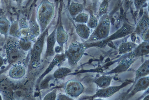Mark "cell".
I'll list each match as a JSON object with an SVG mask.
<instances>
[{"instance_id": "6da1fadb", "label": "cell", "mask_w": 149, "mask_h": 100, "mask_svg": "<svg viewBox=\"0 0 149 100\" xmlns=\"http://www.w3.org/2000/svg\"><path fill=\"white\" fill-rule=\"evenodd\" d=\"M55 13L54 3L49 0H42L36 12V19L40 29L41 33L46 30L53 19Z\"/></svg>"}, {"instance_id": "7a4b0ae2", "label": "cell", "mask_w": 149, "mask_h": 100, "mask_svg": "<svg viewBox=\"0 0 149 100\" xmlns=\"http://www.w3.org/2000/svg\"><path fill=\"white\" fill-rule=\"evenodd\" d=\"M110 20L106 14L100 17L97 26L91 33L87 42H94L104 40L109 37L110 29Z\"/></svg>"}, {"instance_id": "3957f363", "label": "cell", "mask_w": 149, "mask_h": 100, "mask_svg": "<svg viewBox=\"0 0 149 100\" xmlns=\"http://www.w3.org/2000/svg\"><path fill=\"white\" fill-rule=\"evenodd\" d=\"M87 49L85 44L79 42L71 43L65 54L70 66L76 65Z\"/></svg>"}, {"instance_id": "277c9868", "label": "cell", "mask_w": 149, "mask_h": 100, "mask_svg": "<svg viewBox=\"0 0 149 100\" xmlns=\"http://www.w3.org/2000/svg\"><path fill=\"white\" fill-rule=\"evenodd\" d=\"M47 31L48 29H47L44 32L41 33L33 45L31 55V62L33 65H37L40 63Z\"/></svg>"}, {"instance_id": "5b68a950", "label": "cell", "mask_w": 149, "mask_h": 100, "mask_svg": "<svg viewBox=\"0 0 149 100\" xmlns=\"http://www.w3.org/2000/svg\"><path fill=\"white\" fill-rule=\"evenodd\" d=\"M6 57L9 63H17L22 59L23 54L15 42L8 44L6 49Z\"/></svg>"}, {"instance_id": "8992f818", "label": "cell", "mask_w": 149, "mask_h": 100, "mask_svg": "<svg viewBox=\"0 0 149 100\" xmlns=\"http://www.w3.org/2000/svg\"><path fill=\"white\" fill-rule=\"evenodd\" d=\"M84 87L81 83L74 80L68 81L65 85V91L70 97L76 98L82 94Z\"/></svg>"}, {"instance_id": "52a82bcc", "label": "cell", "mask_w": 149, "mask_h": 100, "mask_svg": "<svg viewBox=\"0 0 149 100\" xmlns=\"http://www.w3.org/2000/svg\"><path fill=\"white\" fill-rule=\"evenodd\" d=\"M130 83L129 81H127L123 83L119 86H109L104 88L98 89L97 90L95 94L93 96V98H109Z\"/></svg>"}, {"instance_id": "ba28073f", "label": "cell", "mask_w": 149, "mask_h": 100, "mask_svg": "<svg viewBox=\"0 0 149 100\" xmlns=\"http://www.w3.org/2000/svg\"><path fill=\"white\" fill-rule=\"evenodd\" d=\"M123 58H137L149 54V41H143L134 49L132 51L127 54Z\"/></svg>"}, {"instance_id": "9c48e42d", "label": "cell", "mask_w": 149, "mask_h": 100, "mask_svg": "<svg viewBox=\"0 0 149 100\" xmlns=\"http://www.w3.org/2000/svg\"><path fill=\"white\" fill-rule=\"evenodd\" d=\"M131 91L127 94V98H130L139 92L145 91L149 87V75L138 79L133 85Z\"/></svg>"}, {"instance_id": "30bf717a", "label": "cell", "mask_w": 149, "mask_h": 100, "mask_svg": "<svg viewBox=\"0 0 149 100\" xmlns=\"http://www.w3.org/2000/svg\"><path fill=\"white\" fill-rule=\"evenodd\" d=\"M149 27V15L147 11L143 12L141 18L138 21L134 33L141 36L144 31Z\"/></svg>"}, {"instance_id": "8fae6325", "label": "cell", "mask_w": 149, "mask_h": 100, "mask_svg": "<svg viewBox=\"0 0 149 100\" xmlns=\"http://www.w3.org/2000/svg\"><path fill=\"white\" fill-rule=\"evenodd\" d=\"M137 58H123L118 62L117 66L113 70L108 73V74L118 73L126 71L130 68Z\"/></svg>"}, {"instance_id": "7c38bea8", "label": "cell", "mask_w": 149, "mask_h": 100, "mask_svg": "<svg viewBox=\"0 0 149 100\" xmlns=\"http://www.w3.org/2000/svg\"><path fill=\"white\" fill-rule=\"evenodd\" d=\"M56 29L57 28H56L47 38V48L45 55L46 57L53 56L54 54V47L57 41L56 38Z\"/></svg>"}, {"instance_id": "4fadbf2b", "label": "cell", "mask_w": 149, "mask_h": 100, "mask_svg": "<svg viewBox=\"0 0 149 100\" xmlns=\"http://www.w3.org/2000/svg\"><path fill=\"white\" fill-rule=\"evenodd\" d=\"M29 30L30 31V37L31 40L34 41L38 38L41 33L40 29L34 14L32 15L29 21Z\"/></svg>"}, {"instance_id": "5bb4252c", "label": "cell", "mask_w": 149, "mask_h": 100, "mask_svg": "<svg viewBox=\"0 0 149 100\" xmlns=\"http://www.w3.org/2000/svg\"><path fill=\"white\" fill-rule=\"evenodd\" d=\"M0 90L4 98L6 99H11L13 96V89L11 84L8 81L5 79L1 80Z\"/></svg>"}, {"instance_id": "9a60e30c", "label": "cell", "mask_w": 149, "mask_h": 100, "mask_svg": "<svg viewBox=\"0 0 149 100\" xmlns=\"http://www.w3.org/2000/svg\"><path fill=\"white\" fill-rule=\"evenodd\" d=\"M26 73V70L24 67L16 63L9 70V76L12 78L18 79L23 77Z\"/></svg>"}, {"instance_id": "2e32d148", "label": "cell", "mask_w": 149, "mask_h": 100, "mask_svg": "<svg viewBox=\"0 0 149 100\" xmlns=\"http://www.w3.org/2000/svg\"><path fill=\"white\" fill-rule=\"evenodd\" d=\"M56 41L58 45L63 48V45L68 40V35L67 32L64 29L62 24H59L57 28L56 32Z\"/></svg>"}, {"instance_id": "e0dca14e", "label": "cell", "mask_w": 149, "mask_h": 100, "mask_svg": "<svg viewBox=\"0 0 149 100\" xmlns=\"http://www.w3.org/2000/svg\"><path fill=\"white\" fill-rule=\"evenodd\" d=\"M76 31L81 38L88 40L91 35L90 28L87 25L84 24H78L76 25Z\"/></svg>"}, {"instance_id": "ac0fdd59", "label": "cell", "mask_w": 149, "mask_h": 100, "mask_svg": "<svg viewBox=\"0 0 149 100\" xmlns=\"http://www.w3.org/2000/svg\"><path fill=\"white\" fill-rule=\"evenodd\" d=\"M149 75V59L145 61L136 71L135 79L133 85L139 78Z\"/></svg>"}, {"instance_id": "d6986e66", "label": "cell", "mask_w": 149, "mask_h": 100, "mask_svg": "<svg viewBox=\"0 0 149 100\" xmlns=\"http://www.w3.org/2000/svg\"><path fill=\"white\" fill-rule=\"evenodd\" d=\"M65 57H66V56H65V54L63 53H59V54H57L56 55L45 72L40 77V79L43 78L45 76L48 74L50 71L53 70L54 67L58 65V63H59L64 59Z\"/></svg>"}, {"instance_id": "ffe728a7", "label": "cell", "mask_w": 149, "mask_h": 100, "mask_svg": "<svg viewBox=\"0 0 149 100\" xmlns=\"http://www.w3.org/2000/svg\"><path fill=\"white\" fill-rule=\"evenodd\" d=\"M138 44L135 42H122L120 45L118 50L120 54H127L131 52L135 49Z\"/></svg>"}, {"instance_id": "44dd1931", "label": "cell", "mask_w": 149, "mask_h": 100, "mask_svg": "<svg viewBox=\"0 0 149 100\" xmlns=\"http://www.w3.org/2000/svg\"><path fill=\"white\" fill-rule=\"evenodd\" d=\"M113 78L111 76L102 75L95 79L94 82L100 88H104L110 86Z\"/></svg>"}, {"instance_id": "7402d4cb", "label": "cell", "mask_w": 149, "mask_h": 100, "mask_svg": "<svg viewBox=\"0 0 149 100\" xmlns=\"http://www.w3.org/2000/svg\"><path fill=\"white\" fill-rule=\"evenodd\" d=\"M84 9V6L82 4L77 2H72L69 6V13L72 17L74 18L80 13L82 12Z\"/></svg>"}, {"instance_id": "603a6c76", "label": "cell", "mask_w": 149, "mask_h": 100, "mask_svg": "<svg viewBox=\"0 0 149 100\" xmlns=\"http://www.w3.org/2000/svg\"><path fill=\"white\" fill-rule=\"evenodd\" d=\"M10 21L7 18L4 16L1 17L0 19V33L5 37L7 36L9 33L10 27Z\"/></svg>"}, {"instance_id": "cb8c5ba5", "label": "cell", "mask_w": 149, "mask_h": 100, "mask_svg": "<svg viewBox=\"0 0 149 100\" xmlns=\"http://www.w3.org/2000/svg\"><path fill=\"white\" fill-rule=\"evenodd\" d=\"M32 41L29 37L22 36L20 38L18 45L22 50L27 51L30 50L32 46Z\"/></svg>"}, {"instance_id": "d4e9b609", "label": "cell", "mask_w": 149, "mask_h": 100, "mask_svg": "<svg viewBox=\"0 0 149 100\" xmlns=\"http://www.w3.org/2000/svg\"><path fill=\"white\" fill-rule=\"evenodd\" d=\"M9 34L12 37L15 38H20L22 37L18 21H15L12 24L9 29Z\"/></svg>"}, {"instance_id": "484cf974", "label": "cell", "mask_w": 149, "mask_h": 100, "mask_svg": "<svg viewBox=\"0 0 149 100\" xmlns=\"http://www.w3.org/2000/svg\"><path fill=\"white\" fill-rule=\"evenodd\" d=\"M71 69L69 68L61 67L54 72V76L55 78H61L71 72Z\"/></svg>"}, {"instance_id": "4316f807", "label": "cell", "mask_w": 149, "mask_h": 100, "mask_svg": "<svg viewBox=\"0 0 149 100\" xmlns=\"http://www.w3.org/2000/svg\"><path fill=\"white\" fill-rule=\"evenodd\" d=\"M89 18V16L88 14L82 12L74 17V20L75 22L78 24H87Z\"/></svg>"}, {"instance_id": "83f0119b", "label": "cell", "mask_w": 149, "mask_h": 100, "mask_svg": "<svg viewBox=\"0 0 149 100\" xmlns=\"http://www.w3.org/2000/svg\"><path fill=\"white\" fill-rule=\"evenodd\" d=\"M98 23L99 21L97 18L94 15L92 14L89 17L88 21L86 24L90 29H94L97 26Z\"/></svg>"}, {"instance_id": "f1b7e54d", "label": "cell", "mask_w": 149, "mask_h": 100, "mask_svg": "<svg viewBox=\"0 0 149 100\" xmlns=\"http://www.w3.org/2000/svg\"><path fill=\"white\" fill-rule=\"evenodd\" d=\"M108 0H103L100 6L98 15L100 17L106 14L107 8L108 7Z\"/></svg>"}, {"instance_id": "f546056e", "label": "cell", "mask_w": 149, "mask_h": 100, "mask_svg": "<svg viewBox=\"0 0 149 100\" xmlns=\"http://www.w3.org/2000/svg\"><path fill=\"white\" fill-rule=\"evenodd\" d=\"M147 1L148 0H134L133 2L136 9L138 10L141 9Z\"/></svg>"}, {"instance_id": "4dcf8cb0", "label": "cell", "mask_w": 149, "mask_h": 100, "mask_svg": "<svg viewBox=\"0 0 149 100\" xmlns=\"http://www.w3.org/2000/svg\"><path fill=\"white\" fill-rule=\"evenodd\" d=\"M57 90L56 89L53 90L47 94L43 100H54L57 98Z\"/></svg>"}, {"instance_id": "1f68e13d", "label": "cell", "mask_w": 149, "mask_h": 100, "mask_svg": "<svg viewBox=\"0 0 149 100\" xmlns=\"http://www.w3.org/2000/svg\"><path fill=\"white\" fill-rule=\"evenodd\" d=\"M18 23L20 30L29 28V22H27L26 18H23L21 19L18 21Z\"/></svg>"}, {"instance_id": "d6a6232c", "label": "cell", "mask_w": 149, "mask_h": 100, "mask_svg": "<svg viewBox=\"0 0 149 100\" xmlns=\"http://www.w3.org/2000/svg\"><path fill=\"white\" fill-rule=\"evenodd\" d=\"M140 37L143 41H149V27L142 33Z\"/></svg>"}, {"instance_id": "836d02e7", "label": "cell", "mask_w": 149, "mask_h": 100, "mask_svg": "<svg viewBox=\"0 0 149 100\" xmlns=\"http://www.w3.org/2000/svg\"><path fill=\"white\" fill-rule=\"evenodd\" d=\"M21 33L22 36L30 37V31L29 28L21 30Z\"/></svg>"}, {"instance_id": "e575fe53", "label": "cell", "mask_w": 149, "mask_h": 100, "mask_svg": "<svg viewBox=\"0 0 149 100\" xmlns=\"http://www.w3.org/2000/svg\"><path fill=\"white\" fill-rule=\"evenodd\" d=\"M57 100H72L71 97L68 95H66L65 94H60L57 97Z\"/></svg>"}, {"instance_id": "d590c367", "label": "cell", "mask_w": 149, "mask_h": 100, "mask_svg": "<svg viewBox=\"0 0 149 100\" xmlns=\"http://www.w3.org/2000/svg\"><path fill=\"white\" fill-rule=\"evenodd\" d=\"M148 94H149V87L147 89V90H145L144 93H143V94H142V96L138 98V99H143L144 98L145 96H146Z\"/></svg>"}, {"instance_id": "8d00e7d4", "label": "cell", "mask_w": 149, "mask_h": 100, "mask_svg": "<svg viewBox=\"0 0 149 100\" xmlns=\"http://www.w3.org/2000/svg\"><path fill=\"white\" fill-rule=\"evenodd\" d=\"M62 48L61 47V46H57L54 49V51L57 54H59V53H61V52L62 51Z\"/></svg>"}, {"instance_id": "74e56055", "label": "cell", "mask_w": 149, "mask_h": 100, "mask_svg": "<svg viewBox=\"0 0 149 100\" xmlns=\"http://www.w3.org/2000/svg\"><path fill=\"white\" fill-rule=\"evenodd\" d=\"M136 34L135 33H134V34L132 35L131 38L132 41V42H135L136 40Z\"/></svg>"}, {"instance_id": "f35d334b", "label": "cell", "mask_w": 149, "mask_h": 100, "mask_svg": "<svg viewBox=\"0 0 149 100\" xmlns=\"http://www.w3.org/2000/svg\"><path fill=\"white\" fill-rule=\"evenodd\" d=\"M143 100H149V94L145 96L144 98H143Z\"/></svg>"}, {"instance_id": "ab89813d", "label": "cell", "mask_w": 149, "mask_h": 100, "mask_svg": "<svg viewBox=\"0 0 149 100\" xmlns=\"http://www.w3.org/2000/svg\"><path fill=\"white\" fill-rule=\"evenodd\" d=\"M13 1L17 3H19L21 2V1H23V0H13Z\"/></svg>"}, {"instance_id": "60d3db41", "label": "cell", "mask_w": 149, "mask_h": 100, "mask_svg": "<svg viewBox=\"0 0 149 100\" xmlns=\"http://www.w3.org/2000/svg\"><path fill=\"white\" fill-rule=\"evenodd\" d=\"M147 12L149 15V0L148 1V5Z\"/></svg>"}, {"instance_id": "b9f144b4", "label": "cell", "mask_w": 149, "mask_h": 100, "mask_svg": "<svg viewBox=\"0 0 149 100\" xmlns=\"http://www.w3.org/2000/svg\"><path fill=\"white\" fill-rule=\"evenodd\" d=\"M92 1H99V0H92Z\"/></svg>"}, {"instance_id": "7bdbcfd3", "label": "cell", "mask_w": 149, "mask_h": 100, "mask_svg": "<svg viewBox=\"0 0 149 100\" xmlns=\"http://www.w3.org/2000/svg\"><path fill=\"white\" fill-rule=\"evenodd\" d=\"M128 1H133L134 0H128Z\"/></svg>"}]
</instances>
